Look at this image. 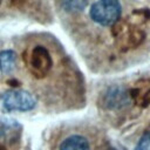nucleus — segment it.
Instances as JSON below:
<instances>
[{"mask_svg": "<svg viewBox=\"0 0 150 150\" xmlns=\"http://www.w3.org/2000/svg\"><path fill=\"white\" fill-rule=\"evenodd\" d=\"M88 5V0H62V8L66 12L75 13L83 11Z\"/></svg>", "mask_w": 150, "mask_h": 150, "instance_id": "9", "label": "nucleus"}, {"mask_svg": "<svg viewBox=\"0 0 150 150\" xmlns=\"http://www.w3.org/2000/svg\"><path fill=\"white\" fill-rule=\"evenodd\" d=\"M112 34L120 40V45L125 49L137 47L144 39V33L129 21H117L114 25Z\"/></svg>", "mask_w": 150, "mask_h": 150, "instance_id": "3", "label": "nucleus"}, {"mask_svg": "<svg viewBox=\"0 0 150 150\" xmlns=\"http://www.w3.org/2000/svg\"><path fill=\"white\" fill-rule=\"evenodd\" d=\"M27 64L33 75L42 77L50 70L53 61L49 52L43 46H35L28 53Z\"/></svg>", "mask_w": 150, "mask_h": 150, "instance_id": "4", "label": "nucleus"}, {"mask_svg": "<svg viewBox=\"0 0 150 150\" xmlns=\"http://www.w3.org/2000/svg\"><path fill=\"white\" fill-rule=\"evenodd\" d=\"M16 63V54L11 49L0 52V70L2 74H9L13 71Z\"/></svg>", "mask_w": 150, "mask_h": 150, "instance_id": "8", "label": "nucleus"}, {"mask_svg": "<svg viewBox=\"0 0 150 150\" xmlns=\"http://www.w3.org/2000/svg\"><path fill=\"white\" fill-rule=\"evenodd\" d=\"M0 105L5 111H29L35 108L36 98L29 91L12 89L0 97Z\"/></svg>", "mask_w": 150, "mask_h": 150, "instance_id": "2", "label": "nucleus"}, {"mask_svg": "<svg viewBox=\"0 0 150 150\" xmlns=\"http://www.w3.org/2000/svg\"><path fill=\"white\" fill-rule=\"evenodd\" d=\"M122 6L118 0H97L89 9L91 20L101 26H114L120 21Z\"/></svg>", "mask_w": 150, "mask_h": 150, "instance_id": "1", "label": "nucleus"}, {"mask_svg": "<svg viewBox=\"0 0 150 150\" xmlns=\"http://www.w3.org/2000/svg\"><path fill=\"white\" fill-rule=\"evenodd\" d=\"M135 150H150V131L141 136Z\"/></svg>", "mask_w": 150, "mask_h": 150, "instance_id": "10", "label": "nucleus"}, {"mask_svg": "<svg viewBox=\"0 0 150 150\" xmlns=\"http://www.w3.org/2000/svg\"><path fill=\"white\" fill-rule=\"evenodd\" d=\"M56 150H93V141L84 134L69 132L59 141Z\"/></svg>", "mask_w": 150, "mask_h": 150, "instance_id": "5", "label": "nucleus"}, {"mask_svg": "<svg viewBox=\"0 0 150 150\" xmlns=\"http://www.w3.org/2000/svg\"><path fill=\"white\" fill-rule=\"evenodd\" d=\"M131 98H135L139 104L145 105L149 102L148 96H150V80H141L135 83V88L130 91Z\"/></svg>", "mask_w": 150, "mask_h": 150, "instance_id": "7", "label": "nucleus"}, {"mask_svg": "<svg viewBox=\"0 0 150 150\" xmlns=\"http://www.w3.org/2000/svg\"><path fill=\"white\" fill-rule=\"evenodd\" d=\"M131 101L130 93L123 87H111L103 95V104L108 109H121Z\"/></svg>", "mask_w": 150, "mask_h": 150, "instance_id": "6", "label": "nucleus"}]
</instances>
